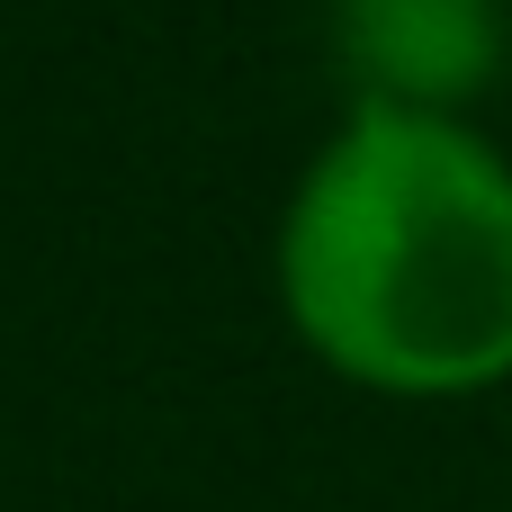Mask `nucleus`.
Here are the masks:
<instances>
[{
    "instance_id": "2",
    "label": "nucleus",
    "mask_w": 512,
    "mask_h": 512,
    "mask_svg": "<svg viewBox=\"0 0 512 512\" xmlns=\"http://www.w3.org/2000/svg\"><path fill=\"white\" fill-rule=\"evenodd\" d=\"M342 54L369 72L360 99L459 108L504 54V0H342Z\"/></svg>"
},
{
    "instance_id": "1",
    "label": "nucleus",
    "mask_w": 512,
    "mask_h": 512,
    "mask_svg": "<svg viewBox=\"0 0 512 512\" xmlns=\"http://www.w3.org/2000/svg\"><path fill=\"white\" fill-rule=\"evenodd\" d=\"M279 315L360 396L512 387V162L459 108L360 99L297 171L270 243Z\"/></svg>"
}]
</instances>
